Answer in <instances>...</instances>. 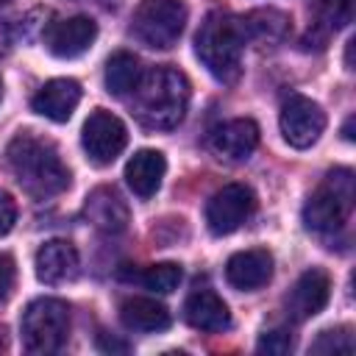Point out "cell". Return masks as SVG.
I'll use <instances>...</instances> for the list:
<instances>
[{
    "instance_id": "1",
    "label": "cell",
    "mask_w": 356,
    "mask_h": 356,
    "mask_svg": "<svg viewBox=\"0 0 356 356\" xmlns=\"http://www.w3.org/2000/svg\"><path fill=\"white\" fill-rule=\"evenodd\" d=\"M6 161L17 178V184L36 200H47L61 195L70 186V170L61 161L53 142L33 136V134H17L6 147Z\"/></svg>"
},
{
    "instance_id": "2",
    "label": "cell",
    "mask_w": 356,
    "mask_h": 356,
    "mask_svg": "<svg viewBox=\"0 0 356 356\" xmlns=\"http://www.w3.org/2000/svg\"><path fill=\"white\" fill-rule=\"evenodd\" d=\"M189 108V81L175 67H156L142 72L136 89L131 92L134 117L150 131L175 128Z\"/></svg>"
},
{
    "instance_id": "3",
    "label": "cell",
    "mask_w": 356,
    "mask_h": 356,
    "mask_svg": "<svg viewBox=\"0 0 356 356\" xmlns=\"http://www.w3.org/2000/svg\"><path fill=\"white\" fill-rule=\"evenodd\" d=\"M242 47L245 36L239 31V19L228 11H209L195 36V53L200 64L220 81L236 83L242 75Z\"/></svg>"
},
{
    "instance_id": "4",
    "label": "cell",
    "mask_w": 356,
    "mask_h": 356,
    "mask_svg": "<svg viewBox=\"0 0 356 356\" xmlns=\"http://www.w3.org/2000/svg\"><path fill=\"white\" fill-rule=\"evenodd\" d=\"M353 197H356V186H353V172L348 167H337L325 172V178L303 206L306 228L317 234L339 231L353 211Z\"/></svg>"
},
{
    "instance_id": "5",
    "label": "cell",
    "mask_w": 356,
    "mask_h": 356,
    "mask_svg": "<svg viewBox=\"0 0 356 356\" xmlns=\"http://www.w3.org/2000/svg\"><path fill=\"white\" fill-rule=\"evenodd\" d=\"M19 331L28 353H58L70 339V306L58 298H36L22 312Z\"/></svg>"
},
{
    "instance_id": "6",
    "label": "cell",
    "mask_w": 356,
    "mask_h": 356,
    "mask_svg": "<svg viewBox=\"0 0 356 356\" xmlns=\"http://www.w3.org/2000/svg\"><path fill=\"white\" fill-rule=\"evenodd\" d=\"M186 25L184 0H142L134 11L131 31L134 36L153 50H170Z\"/></svg>"
},
{
    "instance_id": "7",
    "label": "cell",
    "mask_w": 356,
    "mask_h": 356,
    "mask_svg": "<svg viewBox=\"0 0 356 356\" xmlns=\"http://www.w3.org/2000/svg\"><path fill=\"white\" fill-rule=\"evenodd\" d=\"M81 145L86 150V159L97 167L111 164L128 145V128L125 122L106 111V108H95L89 114V120L83 122V134H81Z\"/></svg>"
},
{
    "instance_id": "8",
    "label": "cell",
    "mask_w": 356,
    "mask_h": 356,
    "mask_svg": "<svg viewBox=\"0 0 356 356\" xmlns=\"http://www.w3.org/2000/svg\"><path fill=\"white\" fill-rule=\"evenodd\" d=\"M256 211V195L245 184H225L206 203V225L214 236L234 234Z\"/></svg>"
},
{
    "instance_id": "9",
    "label": "cell",
    "mask_w": 356,
    "mask_h": 356,
    "mask_svg": "<svg viewBox=\"0 0 356 356\" xmlns=\"http://www.w3.org/2000/svg\"><path fill=\"white\" fill-rule=\"evenodd\" d=\"M278 122H281L284 139L292 147L303 150V147H312L325 131V111L320 108V103H314L306 95H289L281 103Z\"/></svg>"
},
{
    "instance_id": "10",
    "label": "cell",
    "mask_w": 356,
    "mask_h": 356,
    "mask_svg": "<svg viewBox=\"0 0 356 356\" xmlns=\"http://www.w3.org/2000/svg\"><path fill=\"white\" fill-rule=\"evenodd\" d=\"M95 39H97V22L83 14L56 19L44 31V47L56 58H78L95 44Z\"/></svg>"
},
{
    "instance_id": "11",
    "label": "cell",
    "mask_w": 356,
    "mask_h": 356,
    "mask_svg": "<svg viewBox=\"0 0 356 356\" xmlns=\"http://www.w3.org/2000/svg\"><path fill=\"white\" fill-rule=\"evenodd\" d=\"M328 298H331V278H328V273L320 270V267H312L289 289V295H286V314L295 323H303V320L320 314L325 309Z\"/></svg>"
},
{
    "instance_id": "12",
    "label": "cell",
    "mask_w": 356,
    "mask_h": 356,
    "mask_svg": "<svg viewBox=\"0 0 356 356\" xmlns=\"http://www.w3.org/2000/svg\"><path fill=\"white\" fill-rule=\"evenodd\" d=\"M36 278L42 284H67L78 275V267H81V259H78V250L72 242L67 239H47L39 250H36Z\"/></svg>"
},
{
    "instance_id": "13",
    "label": "cell",
    "mask_w": 356,
    "mask_h": 356,
    "mask_svg": "<svg viewBox=\"0 0 356 356\" xmlns=\"http://www.w3.org/2000/svg\"><path fill=\"white\" fill-rule=\"evenodd\" d=\"M211 147H214L217 156H222L228 161H245L259 147V125L248 117L228 120V122L214 128Z\"/></svg>"
},
{
    "instance_id": "14",
    "label": "cell",
    "mask_w": 356,
    "mask_h": 356,
    "mask_svg": "<svg viewBox=\"0 0 356 356\" xmlns=\"http://www.w3.org/2000/svg\"><path fill=\"white\" fill-rule=\"evenodd\" d=\"M225 278L234 289L242 292H253L259 286H264L273 278V256L264 248H250V250H239L228 259L225 264Z\"/></svg>"
},
{
    "instance_id": "15",
    "label": "cell",
    "mask_w": 356,
    "mask_h": 356,
    "mask_svg": "<svg viewBox=\"0 0 356 356\" xmlns=\"http://www.w3.org/2000/svg\"><path fill=\"white\" fill-rule=\"evenodd\" d=\"M81 103V86L72 78H53L47 81L31 100V108L53 122H67Z\"/></svg>"
},
{
    "instance_id": "16",
    "label": "cell",
    "mask_w": 356,
    "mask_h": 356,
    "mask_svg": "<svg viewBox=\"0 0 356 356\" xmlns=\"http://www.w3.org/2000/svg\"><path fill=\"white\" fill-rule=\"evenodd\" d=\"M83 214L103 234H120L128 228V206L120 197V192L111 186L92 189L86 203H83Z\"/></svg>"
},
{
    "instance_id": "17",
    "label": "cell",
    "mask_w": 356,
    "mask_h": 356,
    "mask_svg": "<svg viewBox=\"0 0 356 356\" xmlns=\"http://www.w3.org/2000/svg\"><path fill=\"white\" fill-rule=\"evenodd\" d=\"M184 320L197 331L217 334L231 325V312L214 289H195L184 303Z\"/></svg>"
},
{
    "instance_id": "18",
    "label": "cell",
    "mask_w": 356,
    "mask_h": 356,
    "mask_svg": "<svg viewBox=\"0 0 356 356\" xmlns=\"http://www.w3.org/2000/svg\"><path fill=\"white\" fill-rule=\"evenodd\" d=\"M164 172H167V159L159 150H136L125 164V181H128L131 192L142 200H147L159 192Z\"/></svg>"
},
{
    "instance_id": "19",
    "label": "cell",
    "mask_w": 356,
    "mask_h": 356,
    "mask_svg": "<svg viewBox=\"0 0 356 356\" xmlns=\"http://www.w3.org/2000/svg\"><path fill=\"white\" fill-rule=\"evenodd\" d=\"M289 28H292L289 14L281 8H273V6L253 8L245 17H239V31H242L245 42H267V44L284 42Z\"/></svg>"
},
{
    "instance_id": "20",
    "label": "cell",
    "mask_w": 356,
    "mask_h": 356,
    "mask_svg": "<svg viewBox=\"0 0 356 356\" xmlns=\"http://www.w3.org/2000/svg\"><path fill=\"white\" fill-rule=\"evenodd\" d=\"M120 320L125 328L131 331H164L170 328L172 317L170 309L164 303H159L156 298H125L120 303Z\"/></svg>"
},
{
    "instance_id": "21",
    "label": "cell",
    "mask_w": 356,
    "mask_h": 356,
    "mask_svg": "<svg viewBox=\"0 0 356 356\" xmlns=\"http://www.w3.org/2000/svg\"><path fill=\"white\" fill-rule=\"evenodd\" d=\"M142 78V64L134 53L128 50H117L108 61H106V89L114 97H128L136 83Z\"/></svg>"
},
{
    "instance_id": "22",
    "label": "cell",
    "mask_w": 356,
    "mask_h": 356,
    "mask_svg": "<svg viewBox=\"0 0 356 356\" xmlns=\"http://www.w3.org/2000/svg\"><path fill=\"white\" fill-rule=\"evenodd\" d=\"M134 278L150 289V292H159V295H170L172 289H178L181 278H184V270L181 264L175 261H159V264H147L142 267L139 273H134Z\"/></svg>"
},
{
    "instance_id": "23",
    "label": "cell",
    "mask_w": 356,
    "mask_h": 356,
    "mask_svg": "<svg viewBox=\"0 0 356 356\" xmlns=\"http://www.w3.org/2000/svg\"><path fill=\"white\" fill-rule=\"evenodd\" d=\"M353 19V0H317V31L325 39L331 31L345 28Z\"/></svg>"
},
{
    "instance_id": "24",
    "label": "cell",
    "mask_w": 356,
    "mask_h": 356,
    "mask_svg": "<svg viewBox=\"0 0 356 356\" xmlns=\"http://www.w3.org/2000/svg\"><path fill=\"white\" fill-rule=\"evenodd\" d=\"M309 353H325V356H350L353 353V334L350 328H328V331H320V337L312 342Z\"/></svg>"
},
{
    "instance_id": "25",
    "label": "cell",
    "mask_w": 356,
    "mask_h": 356,
    "mask_svg": "<svg viewBox=\"0 0 356 356\" xmlns=\"http://www.w3.org/2000/svg\"><path fill=\"white\" fill-rule=\"evenodd\" d=\"M256 350L259 353H270V356H284L292 350V337L289 331L284 328H273V331H264L256 342Z\"/></svg>"
},
{
    "instance_id": "26",
    "label": "cell",
    "mask_w": 356,
    "mask_h": 356,
    "mask_svg": "<svg viewBox=\"0 0 356 356\" xmlns=\"http://www.w3.org/2000/svg\"><path fill=\"white\" fill-rule=\"evenodd\" d=\"M14 281H17V267H14V259L8 253H0V300H6L14 289Z\"/></svg>"
},
{
    "instance_id": "27",
    "label": "cell",
    "mask_w": 356,
    "mask_h": 356,
    "mask_svg": "<svg viewBox=\"0 0 356 356\" xmlns=\"http://www.w3.org/2000/svg\"><path fill=\"white\" fill-rule=\"evenodd\" d=\"M14 222H17V203L6 189H0V236H6L14 228Z\"/></svg>"
},
{
    "instance_id": "28",
    "label": "cell",
    "mask_w": 356,
    "mask_h": 356,
    "mask_svg": "<svg viewBox=\"0 0 356 356\" xmlns=\"http://www.w3.org/2000/svg\"><path fill=\"white\" fill-rule=\"evenodd\" d=\"M97 348H100V350H108V353H111V350H120V353H125V350H128V345H125V342H120V339H114V337L108 339L106 334L97 339Z\"/></svg>"
},
{
    "instance_id": "29",
    "label": "cell",
    "mask_w": 356,
    "mask_h": 356,
    "mask_svg": "<svg viewBox=\"0 0 356 356\" xmlns=\"http://www.w3.org/2000/svg\"><path fill=\"white\" fill-rule=\"evenodd\" d=\"M350 128H353V117H348V122H345V128H342V136L350 142L353 139V134H350Z\"/></svg>"
},
{
    "instance_id": "30",
    "label": "cell",
    "mask_w": 356,
    "mask_h": 356,
    "mask_svg": "<svg viewBox=\"0 0 356 356\" xmlns=\"http://www.w3.org/2000/svg\"><path fill=\"white\" fill-rule=\"evenodd\" d=\"M8 348V334H6V325H0V353Z\"/></svg>"
},
{
    "instance_id": "31",
    "label": "cell",
    "mask_w": 356,
    "mask_h": 356,
    "mask_svg": "<svg viewBox=\"0 0 356 356\" xmlns=\"http://www.w3.org/2000/svg\"><path fill=\"white\" fill-rule=\"evenodd\" d=\"M0 95H3V86H0Z\"/></svg>"
},
{
    "instance_id": "32",
    "label": "cell",
    "mask_w": 356,
    "mask_h": 356,
    "mask_svg": "<svg viewBox=\"0 0 356 356\" xmlns=\"http://www.w3.org/2000/svg\"><path fill=\"white\" fill-rule=\"evenodd\" d=\"M0 3H6V0H0Z\"/></svg>"
}]
</instances>
